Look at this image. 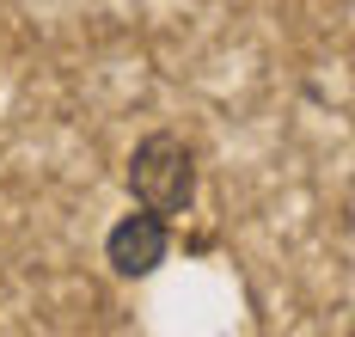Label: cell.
<instances>
[{
    "mask_svg": "<svg viewBox=\"0 0 355 337\" xmlns=\"http://www.w3.org/2000/svg\"><path fill=\"white\" fill-rule=\"evenodd\" d=\"M129 190H135V202L141 209H153V215H184L190 202H196V153L184 148L178 135H147V141H135V153H129Z\"/></svg>",
    "mask_w": 355,
    "mask_h": 337,
    "instance_id": "1",
    "label": "cell"
},
{
    "mask_svg": "<svg viewBox=\"0 0 355 337\" xmlns=\"http://www.w3.org/2000/svg\"><path fill=\"white\" fill-rule=\"evenodd\" d=\"M166 258H172V221L153 215V209L123 215V221L105 233V263L116 276H129V282H135V276H153Z\"/></svg>",
    "mask_w": 355,
    "mask_h": 337,
    "instance_id": "2",
    "label": "cell"
}]
</instances>
